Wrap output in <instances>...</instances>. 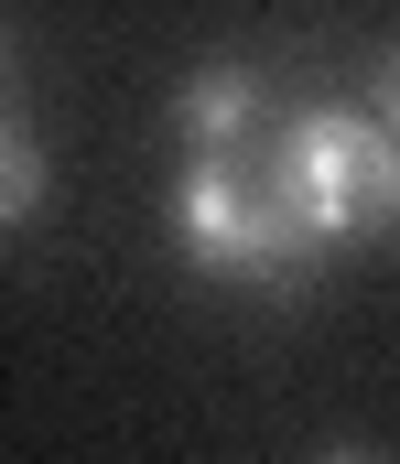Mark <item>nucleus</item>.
<instances>
[{
  "mask_svg": "<svg viewBox=\"0 0 400 464\" xmlns=\"http://www.w3.org/2000/svg\"><path fill=\"white\" fill-rule=\"evenodd\" d=\"M249 195L325 259L368 227H400V140L368 109H281L249 162Z\"/></svg>",
  "mask_w": 400,
  "mask_h": 464,
  "instance_id": "obj_1",
  "label": "nucleus"
},
{
  "mask_svg": "<svg viewBox=\"0 0 400 464\" xmlns=\"http://www.w3.org/2000/svg\"><path fill=\"white\" fill-rule=\"evenodd\" d=\"M173 237H184V259L206 281H239V292H270V303H292L314 281V248L249 195V162H217V151H184V173H173Z\"/></svg>",
  "mask_w": 400,
  "mask_h": 464,
  "instance_id": "obj_2",
  "label": "nucleus"
},
{
  "mask_svg": "<svg viewBox=\"0 0 400 464\" xmlns=\"http://www.w3.org/2000/svg\"><path fill=\"white\" fill-rule=\"evenodd\" d=\"M314 464H390V454H379V443H325Z\"/></svg>",
  "mask_w": 400,
  "mask_h": 464,
  "instance_id": "obj_6",
  "label": "nucleus"
},
{
  "mask_svg": "<svg viewBox=\"0 0 400 464\" xmlns=\"http://www.w3.org/2000/svg\"><path fill=\"white\" fill-rule=\"evenodd\" d=\"M0 109H11V33H0Z\"/></svg>",
  "mask_w": 400,
  "mask_h": 464,
  "instance_id": "obj_7",
  "label": "nucleus"
},
{
  "mask_svg": "<svg viewBox=\"0 0 400 464\" xmlns=\"http://www.w3.org/2000/svg\"><path fill=\"white\" fill-rule=\"evenodd\" d=\"M173 140H184V151L239 162V151L260 140V76H249V65H195V76H184V98H173Z\"/></svg>",
  "mask_w": 400,
  "mask_h": 464,
  "instance_id": "obj_3",
  "label": "nucleus"
},
{
  "mask_svg": "<svg viewBox=\"0 0 400 464\" xmlns=\"http://www.w3.org/2000/svg\"><path fill=\"white\" fill-rule=\"evenodd\" d=\"M44 195H54V162H44L33 119L0 109V227H33V217H44Z\"/></svg>",
  "mask_w": 400,
  "mask_h": 464,
  "instance_id": "obj_4",
  "label": "nucleus"
},
{
  "mask_svg": "<svg viewBox=\"0 0 400 464\" xmlns=\"http://www.w3.org/2000/svg\"><path fill=\"white\" fill-rule=\"evenodd\" d=\"M368 119L400 140V44H379V54H368Z\"/></svg>",
  "mask_w": 400,
  "mask_h": 464,
  "instance_id": "obj_5",
  "label": "nucleus"
}]
</instances>
